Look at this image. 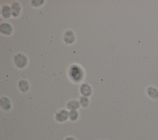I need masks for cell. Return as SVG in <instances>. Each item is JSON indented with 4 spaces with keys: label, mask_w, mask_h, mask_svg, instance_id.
<instances>
[{
    "label": "cell",
    "mask_w": 158,
    "mask_h": 140,
    "mask_svg": "<svg viewBox=\"0 0 158 140\" xmlns=\"http://www.w3.org/2000/svg\"><path fill=\"white\" fill-rule=\"evenodd\" d=\"M69 75L73 81L78 83L82 80L84 76V72L80 66L72 65L69 68Z\"/></svg>",
    "instance_id": "1"
},
{
    "label": "cell",
    "mask_w": 158,
    "mask_h": 140,
    "mask_svg": "<svg viewBox=\"0 0 158 140\" xmlns=\"http://www.w3.org/2000/svg\"><path fill=\"white\" fill-rule=\"evenodd\" d=\"M14 64L17 67L22 68H24L28 62L27 58L26 56L23 54H17L14 56Z\"/></svg>",
    "instance_id": "2"
},
{
    "label": "cell",
    "mask_w": 158,
    "mask_h": 140,
    "mask_svg": "<svg viewBox=\"0 0 158 140\" xmlns=\"http://www.w3.org/2000/svg\"><path fill=\"white\" fill-rule=\"evenodd\" d=\"M69 118V112L67 110L61 109L59 110L55 116L56 120L58 122H64L67 121Z\"/></svg>",
    "instance_id": "3"
},
{
    "label": "cell",
    "mask_w": 158,
    "mask_h": 140,
    "mask_svg": "<svg viewBox=\"0 0 158 140\" xmlns=\"http://www.w3.org/2000/svg\"><path fill=\"white\" fill-rule=\"evenodd\" d=\"M0 31L3 35H9L12 32V27L7 22L2 23L0 25Z\"/></svg>",
    "instance_id": "4"
},
{
    "label": "cell",
    "mask_w": 158,
    "mask_h": 140,
    "mask_svg": "<svg viewBox=\"0 0 158 140\" xmlns=\"http://www.w3.org/2000/svg\"><path fill=\"white\" fill-rule=\"evenodd\" d=\"M0 105L1 108L5 111L9 110L12 107L10 100L7 97H2L1 98Z\"/></svg>",
    "instance_id": "5"
},
{
    "label": "cell",
    "mask_w": 158,
    "mask_h": 140,
    "mask_svg": "<svg viewBox=\"0 0 158 140\" xmlns=\"http://www.w3.org/2000/svg\"><path fill=\"white\" fill-rule=\"evenodd\" d=\"M75 36L72 30H67L64 35V40L67 44H72L75 41Z\"/></svg>",
    "instance_id": "6"
},
{
    "label": "cell",
    "mask_w": 158,
    "mask_h": 140,
    "mask_svg": "<svg viewBox=\"0 0 158 140\" xmlns=\"http://www.w3.org/2000/svg\"><path fill=\"white\" fill-rule=\"evenodd\" d=\"M81 94L83 95V96H89L92 93V88L90 85L86 83H84L81 84L80 89Z\"/></svg>",
    "instance_id": "7"
},
{
    "label": "cell",
    "mask_w": 158,
    "mask_h": 140,
    "mask_svg": "<svg viewBox=\"0 0 158 140\" xmlns=\"http://www.w3.org/2000/svg\"><path fill=\"white\" fill-rule=\"evenodd\" d=\"M146 93L148 96L152 99H157L158 98V89L154 86L148 87Z\"/></svg>",
    "instance_id": "8"
},
{
    "label": "cell",
    "mask_w": 158,
    "mask_h": 140,
    "mask_svg": "<svg viewBox=\"0 0 158 140\" xmlns=\"http://www.w3.org/2000/svg\"><path fill=\"white\" fill-rule=\"evenodd\" d=\"M12 15L14 17H17L19 15L21 11L20 5L18 2H14L11 6Z\"/></svg>",
    "instance_id": "9"
},
{
    "label": "cell",
    "mask_w": 158,
    "mask_h": 140,
    "mask_svg": "<svg viewBox=\"0 0 158 140\" xmlns=\"http://www.w3.org/2000/svg\"><path fill=\"white\" fill-rule=\"evenodd\" d=\"M1 14L5 19L9 18L12 15L11 7L8 5H5L1 9Z\"/></svg>",
    "instance_id": "10"
},
{
    "label": "cell",
    "mask_w": 158,
    "mask_h": 140,
    "mask_svg": "<svg viewBox=\"0 0 158 140\" xmlns=\"http://www.w3.org/2000/svg\"><path fill=\"white\" fill-rule=\"evenodd\" d=\"M19 88L22 92L26 93L29 90L30 85L27 81L25 80H22L19 83Z\"/></svg>",
    "instance_id": "11"
},
{
    "label": "cell",
    "mask_w": 158,
    "mask_h": 140,
    "mask_svg": "<svg viewBox=\"0 0 158 140\" xmlns=\"http://www.w3.org/2000/svg\"><path fill=\"white\" fill-rule=\"evenodd\" d=\"M80 102L77 100H71L69 101L67 104V107L68 109L72 110H77L80 107Z\"/></svg>",
    "instance_id": "12"
},
{
    "label": "cell",
    "mask_w": 158,
    "mask_h": 140,
    "mask_svg": "<svg viewBox=\"0 0 158 140\" xmlns=\"http://www.w3.org/2000/svg\"><path fill=\"white\" fill-rule=\"evenodd\" d=\"M79 117V113L77 110H72L69 112V118L71 121H76Z\"/></svg>",
    "instance_id": "13"
},
{
    "label": "cell",
    "mask_w": 158,
    "mask_h": 140,
    "mask_svg": "<svg viewBox=\"0 0 158 140\" xmlns=\"http://www.w3.org/2000/svg\"><path fill=\"white\" fill-rule=\"evenodd\" d=\"M89 99L86 96H81L79 99L80 104L83 107H86L89 105Z\"/></svg>",
    "instance_id": "14"
},
{
    "label": "cell",
    "mask_w": 158,
    "mask_h": 140,
    "mask_svg": "<svg viewBox=\"0 0 158 140\" xmlns=\"http://www.w3.org/2000/svg\"><path fill=\"white\" fill-rule=\"evenodd\" d=\"M65 140H76V139L72 136H68L65 139Z\"/></svg>",
    "instance_id": "15"
}]
</instances>
